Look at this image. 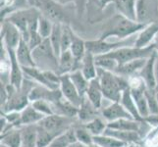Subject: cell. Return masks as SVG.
<instances>
[{
    "label": "cell",
    "instance_id": "45",
    "mask_svg": "<svg viewBox=\"0 0 158 147\" xmlns=\"http://www.w3.org/2000/svg\"><path fill=\"white\" fill-rule=\"evenodd\" d=\"M69 147H85V145L84 144H81V143H80V142H75V143H73V144H71Z\"/></svg>",
    "mask_w": 158,
    "mask_h": 147
},
{
    "label": "cell",
    "instance_id": "42",
    "mask_svg": "<svg viewBox=\"0 0 158 147\" xmlns=\"http://www.w3.org/2000/svg\"><path fill=\"white\" fill-rule=\"evenodd\" d=\"M155 90H149L146 88L144 93L146 100H148V110H149V116H156L158 115V102L156 99V94Z\"/></svg>",
    "mask_w": 158,
    "mask_h": 147
},
{
    "label": "cell",
    "instance_id": "33",
    "mask_svg": "<svg viewBox=\"0 0 158 147\" xmlns=\"http://www.w3.org/2000/svg\"><path fill=\"white\" fill-rule=\"evenodd\" d=\"M62 27H63L62 24H54L52 34L49 37V41H50V44H51L52 49L54 51V54H55L58 59L62 53V50H61Z\"/></svg>",
    "mask_w": 158,
    "mask_h": 147
},
{
    "label": "cell",
    "instance_id": "41",
    "mask_svg": "<svg viewBox=\"0 0 158 147\" xmlns=\"http://www.w3.org/2000/svg\"><path fill=\"white\" fill-rule=\"evenodd\" d=\"M31 104L34 106L35 109H36L40 113H41L43 116H50L55 114L54 112V106L52 103L45 101V100H35L34 102H31Z\"/></svg>",
    "mask_w": 158,
    "mask_h": 147
},
{
    "label": "cell",
    "instance_id": "21",
    "mask_svg": "<svg viewBox=\"0 0 158 147\" xmlns=\"http://www.w3.org/2000/svg\"><path fill=\"white\" fill-rule=\"evenodd\" d=\"M85 97L90 101V103L94 105L96 109H99L102 105L103 100V92L100 86V83L98 79H94L89 81V85L88 91L85 93Z\"/></svg>",
    "mask_w": 158,
    "mask_h": 147
},
{
    "label": "cell",
    "instance_id": "20",
    "mask_svg": "<svg viewBox=\"0 0 158 147\" xmlns=\"http://www.w3.org/2000/svg\"><path fill=\"white\" fill-rule=\"evenodd\" d=\"M104 134L110 135L112 137L119 139L126 144H139L141 137L139 132H127V130H117L112 129H106Z\"/></svg>",
    "mask_w": 158,
    "mask_h": 147
},
{
    "label": "cell",
    "instance_id": "5",
    "mask_svg": "<svg viewBox=\"0 0 158 147\" xmlns=\"http://www.w3.org/2000/svg\"><path fill=\"white\" fill-rule=\"evenodd\" d=\"M34 88L32 84L30 81L25 80L23 85L20 89H16L13 94L10 96L7 103L1 108H3V113L6 112H11V111H19L21 112L22 110L31 104L30 101V92Z\"/></svg>",
    "mask_w": 158,
    "mask_h": 147
},
{
    "label": "cell",
    "instance_id": "11",
    "mask_svg": "<svg viewBox=\"0 0 158 147\" xmlns=\"http://www.w3.org/2000/svg\"><path fill=\"white\" fill-rule=\"evenodd\" d=\"M60 90L62 92L64 99H66L78 108L81 106L84 97L80 95L77 88H75L74 84L71 80L69 75L60 76Z\"/></svg>",
    "mask_w": 158,
    "mask_h": 147
},
{
    "label": "cell",
    "instance_id": "16",
    "mask_svg": "<svg viewBox=\"0 0 158 147\" xmlns=\"http://www.w3.org/2000/svg\"><path fill=\"white\" fill-rule=\"evenodd\" d=\"M158 35V22L146 25L145 28L139 32L135 39V46L139 48H143L152 44V41Z\"/></svg>",
    "mask_w": 158,
    "mask_h": 147
},
{
    "label": "cell",
    "instance_id": "51",
    "mask_svg": "<svg viewBox=\"0 0 158 147\" xmlns=\"http://www.w3.org/2000/svg\"><path fill=\"white\" fill-rule=\"evenodd\" d=\"M22 147H25V146H22Z\"/></svg>",
    "mask_w": 158,
    "mask_h": 147
},
{
    "label": "cell",
    "instance_id": "34",
    "mask_svg": "<svg viewBox=\"0 0 158 147\" xmlns=\"http://www.w3.org/2000/svg\"><path fill=\"white\" fill-rule=\"evenodd\" d=\"M94 142L100 147H126L128 144L122 142L119 139L107 134H101L94 137Z\"/></svg>",
    "mask_w": 158,
    "mask_h": 147
},
{
    "label": "cell",
    "instance_id": "28",
    "mask_svg": "<svg viewBox=\"0 0 158 147\" xmlns=\"http://www.w3.org/2000/svg\"><path fill=\"white\" fill-rule=\"evenodd\" d=\"M116 8L121 14L130 20L137 21L135 16V3L137 0H114Z\"/></svg>",
    "mask_w": 158,
    "mask_h": 147
},
{
    "label": "cell",
    "instance_id": "15",
    "mask_svg": "<svg viewBox=\"0 0 158 147\" xmlns=\"http://www.w3.org/2000/svg\"><path fill=\"white\" fill-rule=\"evenodd\" d=\"M81 64L76 61L70 50L62 52L58 59L57 74L59 76L69 75L76 70H80Z\"/></svg>",
    "mask_w": 158,
    "mask_h": 147
},
{
    "label": "cell",
    "instance_id": "27",
    "mask_svg": "<svg viewBox=\"0 0 158 147\" xmlns=\"http://www.w3.org/2000/svg\"><path fill=\"white\" fill-rule=\"evenodd\" d=\"M1 144L6 147H22L23 141H22V133L21 129H11L4 133H1Z\"/></svg>",
    "mask_w": 158,
    "mask_h": 147
},
{
    "label": "cell",
    "instance_id": "1",
    "mask_svg": "<svg viewBox=\"0 0 158 147\" xmlns=\"http://www.w3.org/2000/svg\"><path fill=\"white\" fill-rule=\"evenodd\" d=\"M144 28L145 25H141L137 21L130 20L121 14H117L106 23L99 39L107 40L109 37H117L120 40H125Z\"/></svg>",
    "mask_w": 158,
    "mask_h": 147
},
{
    "label": "cell",
    "instance_id": "18",
    "mask_svg": "<svg viewBox=\"0 0 158 147\" xmlns=\"http://www.w3.org/2000/svg\"><path fill=\"white\" fill-rule=\"evenodd\" d=\"M16 57H17V60L22 68L36 67V63L34 59V56H32V51L29 47L28 43L23 39L16 49Z\"/></svg>",
    "mask_w": 158,
    "mask_h": 147
},
{
    "label": "cell",
    "instance_id": "35",
    "mask_svg": "<svg viewBox=\"0 0 158 147\" xmlns=\"http://www.w3.org/2000/svg\"><path fill=\"white\" fill-rule=\"evenodd\" d=\"M57 137L48 130L37 126V138H36V147H49L53 142L54 138Z\"/></svg>",
    "mask_w": 158,
    "mask_h": 147
},
{
    "label": "cell",
    "instance_id": "40",
    "mask_svg": "<svg viewBox=\"0 0 158 147\" xmlns=\"http://www.w3.org/2000/svg\"><path fill=\"white\" fill-rule=\"evenodd\" d=\"M95 63H96L97 68L104 69L106 71H110V72H113V73L118 67V63L115 60L112 58L106 57L105 55L95 56Z\"/></svg>",
    "mask_w": 158,
    "mask_h": 147
},
{
    "label": "cell",
    "instance_id": "24",
    "mask_svg": "<svg viewBox=\"0 0 158 147\" xmlns=\"http://www.w3.org/2000/svg\"><path fill=\"white\" fill-rule=\"evenodd\" d=\"M121 104L125 107V109L132 115V117L135 120V121L139 122H144V120L140 117L139 113L138 111L137 105H135V102L134 100V97L132 95V92H131L130 88H128L127 89H125L122 93L121 96Z\"/></svg>",
    "mask_w": 158,
    "mask_h": 147
},
{
    "label": "cell",
    "instance_id": "22",
    "mask_svg": "<svg viewBox=\"0 0 158 147\" xmlns=\"http://www.w3.org/2000/svg\"><path fill=\"white\" fill-rule=\"evenodd\" d=\"M132 95L134 97V100L137 105L138 111L139 113L140 117L144 120L149 117V110H148V100H146L144 91L146 88H130Z\"/></svg>",
    "mask_w": 158,
    "mask_h": 147
},
{
    "label": "cell",
    "instance_id": "4",
    "mask_svg": "<svg viewBox=\"0 0 158 147\" xmlns=\"http://www.w3.org/2000/svg\"><path fill=\"white\" fill-rule=\"evenodd\" d=\"M34 6L40 11L42 17L53 24H67L68 16L60 2L54 0H34Z\"/></svg>",
    "mask_w": 158,
    "mask_h": 147
},
{
    "label": "cell",
    "instance_id": "31",
    "mask_svg": "<svg viewBox=\"0 0 158 147\" xmlns=\"http://www.w3.org/2000/svg\"><path fill=\"white\" fill-rule=\"evenodd\" d=\"M22 141L25 147H36L37 138V125L32 126H26L21 129Z\"/></svg>",
    "mask_w": 158,
    "mask_h": 147
},
{
    "label": "cell",
    "instance_id": "12",
    "mask_svg": "<svg viewBox=\"0 0 158 147\" xmlns=\"http://www.w3.org/2000/svg\"><path fill=\"white\" fill-rule=\"evenodd\" d=\"M1 41L7 48H11L16 50L22 40V34L16 26H14L10 22L4 21L2 26V34Z\"/></svg>",
    "mask_w": 158,
    "mask_h": 147
},
{
    "label": "cell",
    "instance_id": "46",
    "mask_svg": "<svg viewBox=\"0 0 158 147\" xmlns=\"http://www.w3.org/2000/svg\"><path fill=\"white\" fill-rule=\"evenodd\" d=\"M85 147H100L99 145H97L96 143H91V144H89V145H85Z\"/></svg>",
    "mask_w": 158,
    "mask_h": 147
},
{
    "label": "cell",
    "instance_id": "10",
    "mask_svg": "<svg viewBox=\"0 0 158 147\" xmlns=\"http://www.w3.org/2000/svg\"><path fill=\"white\" fill-rule=\"evenodd\" d=\"M30 101L34 102L35 100H45L52 103V104H56L59 101L63 99V95L61 90L59 89H49L45 88V86H34L30 92Z\"/></svg>",
    "mask_w": 158,
    "mask_h": 147
},
{
    "label": "cell",
    "instance_id": "47",
    "mask_svg": "<svg viewBox=\"0 0 158 147\" xmlns=\"http://www.w3.org/2000/svg\"><path fill=\"white\" fill-rule=\"evenodd\" d=\"M155 94H156V99H157V102H158V90H155Z\"/></svg>",
    "mask_w": 158,
    "mask_h": 147
},
{
    "label": "cell",
    "instance_id": "17",
    "mask_svg": "<svg viewBox=\"0 0 158 147\" xmlns=\"http://www.w3.org/2000/svg\"><path fill=\"white\" fill-rule=\"evenodd\" d=\"M148 59H138L135 61H131L128 63H125L122 65H118L117 69L114 71V73L121 76L124 78H131L134 76H137L139 74L140 70L143 68Z\"/></svg>",
    "mask_w": 158,
    "mask_h": 147
},
{
    "label": "cell",
    "instance_id": "48",
    "mask_svg": "<svg viewBox=\"0 0 158 147\" xmlns=\"http://www.w3.org/2000/svg\"><path fill=\"white\" fill-rule=\"evenodd\" d=\"M156 47H157V51H158V35H157V43H156Z\"/></svg>",
    "mask_w": 158,
    "mask_h": 147
},
{
    "label": "cell",
    "instance_id": "36",
    "mask_svg": "<svg viewBox=\"0 0 158 147\" xmlns=\"http://www.w3.org/2000/svg\"><path fill=\"white\" fill-rule=\"evenodd\" d=\"M85 127L88 129L89 132L94 135V137H96V135H101L104 134L105 130L107 129V123H104L100 118H95L92 121L84 124Z\"/></svg>",
    "mask_w": 158,
    "mask_h": 147
},
{
    "label": "cell",
    "instance_id": "3",
    "mask_svg": "<svg viewBox=\"0 0 158 147\" xmlns=\"http://www.w3.org/2000/svg\"><path fill=\"white\" fill-rule=\"evenodd\" d=\"M156 50V43H152L149 46H146L143 48H139L135 46L122 47L107 54H103V55L114 59L118 63V65H122L131 61H135V60L138 59H148Z\"/></svg>",
    "mask_w": 158,
    "mask_h": 147
},
{
    "label": "cell",
    "instance_id": "49",
    "mask_svg": "<svg viewBox=\"0 0 158 147\" xmlns=\"http://www.w3.org/2000/svg\"><path fill=\"white\" fill-rule=\"evenodd\" d=\"M155 90H158V81H157V85H156V89Z\"/></svg>",
    "mask_w": 158,
    "mask_h": 147
},
{
    "label": "cell",
    "instance_id": "50",
    "mask_svg": "<svg viewBox=\"0 0 158 147\" xmlns=\"http://www.w3.org/2000/svg\"><path fill=\"white\" fill-rule=\"evenodd\" d=\"M1 147H6V146H4V145H2V144H1Z\"/></svg>",
    "mask_w": 158,
    "mask_h": 147
},
{
    "label": "cell",
    "instance_id": "30",
    "mask_svg": "<svg viewBox=\"0 0 158 147\" xmlns=\"http://www.w3.org/2000/svg\"><path fill=\"white\" fill-rule=\"evenodd\" d=\"M75 142H77L75 129L71 127L67 130H65L64 133L57 135L49 147H69L71 144Z\"/></svg>",
    "mask_w": 158,
    "mask_h": 147
},
{
    "label": "cell",
    "instance_id": "26",
    "mask_svg": "<svg viewBox=\"0 0 158 147\" xmlns=\"http://www.w3.org/2000/svg\"><path fill=\"white\" fill-rule=\"evenodd\" d=\"M144 122H139L133 119H121L117 121L107 123V128L117 130H127V132H139L140 130V125Z\"/></svg>",
    "mask_w": 158,
    "mask_h": 147
},
{
    "label": "cell",
    "instance_id": "2",
    "mask_svg": "<svg viewBox=\"0 0 158 147\" xmlns=\"http://www.w3.org/2000/svg\"><path fill=\"white\" fill-rule=\"evenodd\" d=\"M97 79L103 92V96L112 102H120L122 93L129 86L128 79L110 71L97 68Z\"/></svg>",
    "mask_w": 158,
    "mask_h": 147
},
{
    "label": "cell",
    "instance_id": "8",
    "mask_svg": "<svg viewBox=\"0 0 158 147\" xmlns=\"http://www.w3.org/2000/svg\"><path fill=\"white\" fill-rule=\"evenodd\" d=\"M37 126L54 134L59 135L71 128V120L69 117L59 115V114H53V115L43 118Z\"/></svg>",
    "mask_w": 158,
    "mask_h": 147
},
{
    "label": "cell",
    "instance_id": "14",
    "mask_svg": "<svg viewBox=\"0 0 158 147\" xmlns=\"http://www.w3.org/2000/svg\"><path fill=\"white\" fill-rule=\"evenodd\" d=\"M102 116L107 121V123L114 122L121 119L135 120L132 115L121 104V102H112V104L105 107L102 110Z\"/></svg>",
    "mask_w": 158,
    "mask_h": 147
},
{
    "label": "cell",
    "instance_id": "43",
    "mask_svg": "<svg viewBox=\"0 0 158 147\" xmlns=\"http://www.w3.org/2000/svg\"><path fill=\"white\" fill-rule=\"evenodd\" d=\"M59 2L61 4H65V3H68V2H74L76 5H79V3H81V5L83 6L84 0H59Z\"/></svg>",
    "mask_w": 158,
    "mask_h": 147
},
{
    "label": "cell",
    "instance_id": "23",
    "mask_svg": "<svg viewBox=\"0 0 158 147\" xmlns=\"http://www.w3.org/2000/svg\"><path fill=\"white\" fill-rule=\"evenodd\" d=\"M41 113L34 108L31 104H29L24 110L21 111V124L23 127L39 125L41 120L44 118Z\"/></svg>",
    "mask_w": 158,
    "mask_h": 147
},
{
    "label": "cell",
    "instance_id": "25",
    "mask_svg": "<svg viewBox=\"0 0 158 147\" xmlns=\"http://www.w3.org/2000/svg\"><path fill=\"white\" fill-rule=\"evenodd\" d=\"M97 110L94 105L91 104L90 101L86 98L85 96L83 98V101H81V104L79 107V111H78V118L80 121L83 123L86 124L90 121H92L94 119L97 118Z\"/></svg>",
    "mask_w": 158,
    "mask_h": 147
},
{
    "label": "cell",
    "instance_id": "19",
    "mask_svg": "<svg viewBox=\"0 0 158 147\" xmlns=\"http://www.w3.org/2000/svg\"><path fill=\"white\" fill-rule=\"evenodd\" d=\"M80 70L88 80H92L97 78V66L95 63V56L86 51L85 55L81 61Z\"/></svg>",
    "mask_w": 158,
    "mask_h": 147
},
{
    "label": "cell",
    "instance_id": "39",
    "mask_svg": "<svg viewBox=\"0 0 158 147\" xmlns=\"http://www.w3.org/2000/svg\"><path fill=\"white\" fill-rule=\"evenodd\" d=\"M74 31L71 30L68 24H65L62 27V37H61V50L62 52L70 50L71 44H72Z\"/></svg>",
    "mask_w": 158,
    "mask_h": 147
},
{
    "label": "cell",
    "instance_id": "38",
    "mask_svg": "<svg viewBox=\"0 0 158 147\" xmlns=\"http://www.w3.org/2000/svg\"><path fill=\"white\" fill-rule=\"evenodd\" d=\"M54 24L52 22H50L48 19L40 16V18L39 20V27H37V31H39L40 35L42 37L43 39H49L52 31H53Z\"/></svg>",
    "mask_w": 158,
    "mask_h": 147
},
{
    "label": "cell",
    "instance_id": "29",
    "mask_svg": "<svg viewBox=\"0 0 158 147\" xmlns=\"http://www.w3.org/2000/svg\"><path fill=\"white\" fill-rule=\"evenodd\" d=\"M69 76L72 83L75 85V88H77L78 92L80 93V95L81 97H85L89 85V80H86V78L83 75L81 70H76L71 74H69Z\"/></svg>",
    "mask_w": 158,
    "mask_h": 147
},
{
    "label": "cell",
    "instance_id": "32",
    "mask_svg": "<svg viewBox=\"0 0 158 147\" xmlns=\"http://www.w3.org/2000/svg\"><path fill=\"white\" fill-rule=\"evenodd\" d=\"M70 52L72 53V55L76 59V61L81 64V59L86 53V45H85V40L81 39L78 35H74L72 44L70 47Z\"/></svg>",
    "mask_w": 158,
    "mask_h": 147
},
{
    "label": "cell",
    "instance_id": "7",
    "mask_svg": "<svg viewBox=\"0 0 158 147\" xmlns=\"http://www.w3.org/2000/svg\"><path fill=\"white\" fill-rule=\"evenodd\" d=\"M135 39H132V37H130L128 39L125 40H120L117 42H109L108 40H101V39H96V40H86L85 45H86V51L90 52L94 54V56H99L103 55V54H107L109 52H112L114 50L122 47L126 46H135Z\"/></svg>",
    "mask_w": 158,
    "mask_h": 147
},
{
    "label": "cell",
    "instance_id": "13",
    "mask_svg": "<svg viewBox=\"0 0 158 147\" xmlns=\"http://www.w3.org/2000/svg\"><path fill=\"white\" fill-rule=\"evenodd\" d=\"M156 54H157V50L154 51V53L148 59L143 68L140 70V72L139 74V77L143 79V83L145 84L146 88L149 90H155L157 85V80L154 72V62H155Z\"/></svg>",
    "mask_w": 158,
    "mask_h": 147
},
{
    "label": "cell",
    "instance_id": "9",
    "mask_svg": "<svg viewBox=\"0 0 158 147\" xmlns=\"http://www.w3.org/2000/svg\"><path fill=\"white\" fill-rule=\"evenodd\" d=\"M6 50H7V56L9 58V65H10L9 84L12 86H14L16 89H20L25 81L24 71L22 69V66L19 64L17 57H16V50L7 47Z\"/></svg>",
    "mask_w": 158,
    "mask_h": 147
},
{
    "label": "cell",
    "instance_id": "44",
    "mask_svg": "<svg viewBox=\"0 0 158 147\" xmlns=\"http://www.w3.org/2000/svg\"><path fill=\"white\" fill-rule=\"evenodd\" d=\"M154 72H155V77H156V80L158 81V51L155 57V62H154Z\"/></svg>",
    "mask_w": 158,
    "mask_h": 147
},
{
    "label": "cell",
    "instance_id": "6",
    "mask_svg": "<svg viewBox=\"0 0 158 147\" xmlns=\"http://www.w3.org/2000/svg\"><path fill=\"white\" fill-rule=\"evenodd\" d=\"M137 22L149 25L158 22V0H137L135 3Z\"/></svg>",
    "mask_w": 158,
    "mask_h": 147
},
{
    "label": "cell",
    "instance_id": "37",
    "mask_svg": "<svg viewBox=\"0 0 158 147\" xmlns=\"http://www.w3.org/2000/svg\"><path fill=\"white\" fill-rule=\"evenodd\" d=\"M74 129L78 142L84 145H89L91 143H94V135L89 132L88 129L85 127V125L81 127H76L74 128Z\"/></svg>",
    "mask_w": 158,
    "mask_h": 147
}]
</instances>
